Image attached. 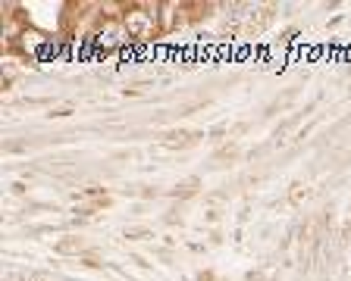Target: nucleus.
Returning a JSON list of instances; mask_svg holds the SVG:
<instances>
[{
    "label": "nucleus",
    "mask_w": 351,
    "mask_h": 281,
    "mask_svg": "<svg viewBox=\"0 0 351 281\" xmlns=\"http://www.w3.org/2000/svg\"><path fill=\"white\" fill-rule=\"evenodd\" d=\"M160 3L163 0H138L123 16V25L135 44H147L160 35Z\"/></svg>",
    "instance_id": "f257e3e1"
},
{
    "label": "nucleus",
    "mask_w": 351,
    "mask_h": 281,
    "mask_svg": "<svg viewBox=\"0 0 351 281\" xmlns=\"http://www.w3.org/2000/svg\"><path fill=\"white\" fill-rule=\"evenodd\" d=\"M91 41H95V47H101L104 53H113V51H123L132 38H129V31H125L123 19H97L95 31H91Z\"/></svg>",
    "instance_id": "f03ea898"
},
{
    "label": "nucleus",
    "mask_w": 351,
    "mask_h": 281,
    "mask_svg": "<svg viewBox=\"0 0 351 281\" xmlns=\"http://www.w3.org/2000/svg\"><path fill=\"white\" fill-rule=\"evenodd\" d=\"M16 51H19L22 57L38 59V57H44V53L51 51V38L41 35V31H35V29H25L19 35V41H16Z\"/></svg>",
    "instance_id": "7ed1b4c3"
},
{
    "label": "nucleus",
    "mask_w": 351,
    "mask_h": 281,
    "mask_svg": "<svg viewBox=\"0 0 351 281\" xmlns=\"http://www.w3.org/2000/svg\"><path fill=\"white\" fill-rule=\"evenodd\" d=\"M185 10V3L179 0H163L160 3V35H169V31L179 25V13Z\"/></svg>",
    "instance_id": "20e7f679"
},
{
    "label": "nucleus",
    "mask_w": 351,
    "mask_h": 281,
    "mask_svg": "<svg viewBox=\"0 0 351 281\" xmlns=\"http://www.w3.org/2000/svg\"><path fill=\"white\" fill-rule=\"evenodd\" d=\"M132 3H125V0H101L97 3V16L101 19H123L125 13H129Z\"/></svg>",
    "instance_id": "39448f33"
},
{
    "label": "nucleus",
    "mask_w": 351,
    "mask_h": 281,
    "mask_svg": "<svg viewBox=\"0 0 351 281\" xmlns=\"http://www.w3.org/2000/svg\"><path fill=\"white\" fill-rule=\"evenodd\" d=\"M197 187H201V181L197 178H185V181H179V185L173 187V197H195Z\"/></svg>",
    "instance_id": "423d86ee"
},
{
    "label": "nucleus",
    "mask_w": 351,
    "mask_h": 281,
    "mask_svg": "<svg viewBox=\"0 0 351 281\" xmlns=\"http://www.w3.org/2000/svg\"><path fill=\"white\" fill-rule=\"evenodd\" d=\"M82 250V241L79 238H69V241H60L57 253H79Z\"/></svg>",
    "instance_id": "0eeeda50"
},
{
    "label": "nucleus",
    "mask_w": 351,
    "mask_h": 281,
    "mask_svg": "<svg viewBox=\"0 0 351 281\" xmlns=\"http://www.w3.org/2000/svg\"><path fill=\"white\" fill-rule=\"evenodd\" d=\"M125 238L129 241H145V238H151V231L147 228H125Z\"/></svg>",
    "instance_id": "6e6552de"
},
{
    "label": "nucleus",
    "mask_w": 351,
    "mask_h": 281,
    "mask_svg": "<svg viewBox=\"0 0 351 281\" xmlns=\"http://www.w3.org/2000/svg\"><path fill=\"white\" fill-rule=\"evenodd\" d=\"M51 119H66V116H73V107H57V109H51Z\"/></svg>",
    "instance_id": "1a4fd4ad"
}]
</instances>
